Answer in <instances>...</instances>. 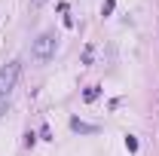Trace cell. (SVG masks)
<instances>
[{
	"instance_id": "cell-3",
	"label": "cell",
	"mask_w": 159,
	"mask_h": 156,
	"mask_svg": "<svg viewBox=\"0 0 159 156\" xmlns=\"http://www.w3.org/2000/svg\"><path fill=\"white\" fill-rule=\"evenodd\" d=\"M70 129H74V132H80V135H95V132H98V126H89V122H83V119H70Z\"/></svg>"
},
{
	"instance_id": "cell-4",
	"label": "cell",
	"mask_w": 159,
	"mask_h": 156,
	"mask_svg": "<svg viewBox=\"0 0 159 156\" xmlns=\"http://www.w3.org/2000/svg\"><path fill=\"white\" fill-rule=\"evenodd\" d=\"M98 95H101V89H98V86H89V89L83 92V98H86V101H95Z\"/></svg>"
},
{
	"instance_id": "cell-1",
	"label": "cell",
	"mask_w": 159,
	"mask_h": 156,
	"mask_svg": "<svg viewBox=\"0 0 159 156\" xmlns=\"http://www.w3.org/2000/svg\"><path fill=\"white\" fill-rule=\"evenodd\" d=\"M31 55L37 61H49L55 55V34H40V37L31 43Z\"/></svg>"
},
{
	"instance_id": "cell-2",
	"label": "cell",
	"mask_w": 159,
	"mask_h": 156,
	"mask_svg": "<svg viewBox=\"0 0 159 156\" xmlns=\"http://www.w3.org/2000/svg\"><path fill=\"white\" fill-rule=\"evenodd\" d=\"M16 80H19V64L16 61H9L6 67H0V98H9Z\"/></svg>"
},
{
	"instance_id": "cell-6",
	"label": "cell",
	"mask_w": 159,
	"mask_h": 156,
	"mask_svg": "<svg viewBox=\"0 0 159 156\" xmlns=\"http://www.w3.org/2000/svg\"><path fill=\"white\" fill-rule=\"evenodd\" d=\"M113 6H116V0H104V6H101V16H110V12H113Z\"/></svg>"
},
{
	"instance_id": "cell-8",
	"label": "cell",
	"mask_w": 159,
	"mask_h": 156,
	"mask_svg": "<svg viewBox=\"0 0 159 156\" xmlns=\"http://www.w3.org/2000/svg\"><path fill=\"white\" fill-rule=\"evenodd\" d=\"M43 3H46V0H31V6H43Z\"/></svg>"
},
{
	"instance_id": "cell-7",
	"label": "cell",
	"mask_w": 159,
	"mask_h": 156,
	"mask_svg": "<svg viewBox=\"0 0 159 156\" xmlns=\"http://www.w3.org/2000/svg\"><path fill=\"white\" fill-rule=\"evenodd\" d=\"M6 113V98H0V117Z\"/></svg>"
},
{
	"instance_id": "cell-5",
	"label": "cell",
	"mask_w": 159,
	"mask_h": 156,
	"mask_svg": "<svg viewBox=\"0 0 159 156\" xmlns=\"http://www.w3.org/2000/svg\"><path fill=\"white\" fill-rule=\"evenodd\" d=\"M125 150H129V153L138 150V138H135V135H125Z\"/></svg>"
}]
</instances>
